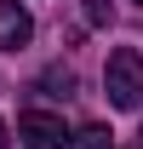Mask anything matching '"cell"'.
I'll return each mask as SVG.
<instances>
[{
  "label": "cell",
  "mask_w": 143,
  "mask_h": 149,
  "mask_svg": "<svg viewBox=\"0 0 143 149\" xmlns=\"http://www.w3.org/2000/svg\"><path fill=\"white\" fill-rule=\"evenodd\" d=\"M17 143L23 149H69V126H63V115H52V109H29L17 120Z\"/></svg>",
  "instance_id": "cell-2"
},
{
  "label": "cell",
  "mask_w": 143,
  "mask_h": 149,
  "mask_svg": "<svg viewBox=\"0 0 143 149\" xmlns=\"http://www.w3.org/2000/svg\"><path fill=\"white\" fill-rule=\"evenodd\" d=\"M35 40V17L23 0H0V52H23Z\"/></svg>",
  "instance_id": "cell-3"
},
{
  "label": "cell",
  "mask_w": 143,
  "mask_h": 149,
  "mask_svg": "<svg viewBox=\"0 0 143 149\" xmlns=\"http://www.w3.org/2000/svg\"><path fill=\"white\" fill-rule=\"evenodd\" d=\"M46 86H52V92H63V97H69V92H74V69H52V74H46Z\"/></svg>",
  "instance_id": "cell-5"
},
{
  "label": "cell",
  "mask_w": 143,
  "mask_h": 149,
  "mask_svg": "<svg viewBox=\"0 0 143 149\" xmlns=\"http://www.w3.org/2000/svg\"><path fill=\"white\" fill-rule=\"evenodd\" d=\"M0 149H12V132H6V120H0Z\"/></svg>",
  "instance_id": "cell-6"
},
{
  "label": "cell",
  "mask_w": 143,
  "mask_h": 149,
  "mask_svg": "<svg viewBox=\"0 0 143 149\" xmlns=\"http://www.w3.org/2000/svg\"><path fill=\"white\" fill-rule=\"evenodd\" d=\"M103 92L115 109H143V52L137 46H115L103 63Z\"/></svg>",
  "instance_id": "cell-1"
},
{
  "label": "cell",
  "mask_w": 143,
  "mask_h": 149,
  "mask_svg": "<svg viewBox=\"0 0 143 149\" xmlns=\"http://www.w3.org/2000/svg\"><path fill=\"white\" fill-rule=\"evenodd\" d=\"M137 6H143V0H137Z\"/></svg>",
  "instance_id": "cell-7"
},
{
  "label": "cell",
  "mask_w": 143,
  "mask_h": 149,
  "mask_svg": "<svg viewBox=\"0 0 143 149\" xmlns=\"http://www.w3.org/2000/svg\"><path fill=\"white\" fill-rule=\"evenodd\" d=\"M69 149H115V132L97 126V120H86L80 132H69Z\"/></svg>",
  "instance_id": "cell-4"
}]
</instances>
